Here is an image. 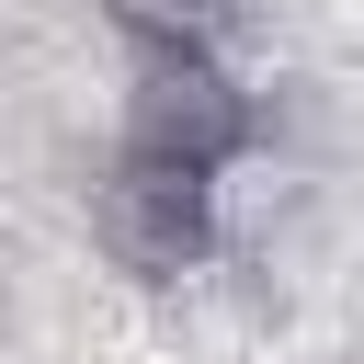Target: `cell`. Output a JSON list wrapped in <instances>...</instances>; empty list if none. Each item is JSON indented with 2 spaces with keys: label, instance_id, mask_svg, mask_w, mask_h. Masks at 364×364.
I'll return each mask as SVG.
<instances>
[{
  "label": "cell",
  "instance_id": "7a4b0ae2",
  "mask_svg": "<svg viewBox=\"0 0 364 364\" xmlns=\"http://www.w3.org/2000/svg\"><path fill=\"white\" fill-rule=\"evenodd\" d=\"M91 250H102L125 284H148V296L193 284V273L228 250V171H182V159L114 148V159L91 171Z\"/></svg>",
  "mask_w": 364,
  "mask_h": 364
},
{
  "label": "cell",
  "instance_id": "3957f363",
  "mask_svg": "<svg viewBox=\"0 0 364 364\" xmlns=\"http://www.w3.org/2000/svg\"><path fill=\"white\" fill-rule=\"evenodd\" d=\"M102 23L125 46H228L250 23V0H102Z\"/></svg>",
  "mask_w": 364,
  "mask_h": 364
},
{
  "label": "cell",
  "instance_id": "277c9868",
  "mask_svg": "<svg viewBox=\"0 0 364 364\" xmlns=\"http://www.w3.org/2000/svg\"><path fill=\"white\" fill-rule=\"evenodd\" d=\"M330 364H364V341H353V353H330Z\"/></svg>",
  "mask_w": 364,
  "mask_h": 364
},
{
  "label": "cell",
  "instance_id": "6da1fadb",
  "mask_svg": "<svg viewBox=\"0 0 364 364\" xmlns=\"http://www.w3.org/2000/svg\"><path fill=\"white\" fill-rule=\"evenodd\" d=\"M114 148L182 159V171H239L262 148V91L228 68V46H125Z\"/></svg>",
  "mask_w": 364,
  "mask_h": 364
}]
</instances>
